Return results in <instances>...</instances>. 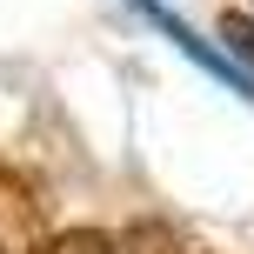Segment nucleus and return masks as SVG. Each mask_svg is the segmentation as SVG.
<instances>
[{"mask_svg":"<svg viewBox=\"0 0 254 254\" xmlns=\"http://www.w3.org/2000/svg\"><path fill=\"white\" fill-rule=\"evenodd\" d=\"M221 47L254 74V13L248 7H221Z\"/></svg>","mask_w":254,"mask_h":254,"instance_id":"obj_2","label":"nucleus"},{"mask_svg":"<svg viewBox=\"0 0 254 254\" xmlns=\"http://www.w3.org/2000/svg\"><path fill=\"white\" fill-rule=\"evenodd\" d=\"M121 7H134L140 20H147V27H154V34H161V40H174V47L188 54V61L201 67L207 80H221V87H228V94H241V101L254 107V74H248L241 61H234L228 47H214V40H201V34H194V27H188V20H181V13H167L161 0H121Z\"/></svg>","mask_w":254,"mask_h":254,"instance_id":"obj_1","label":"nucleus"}]
</instances>
